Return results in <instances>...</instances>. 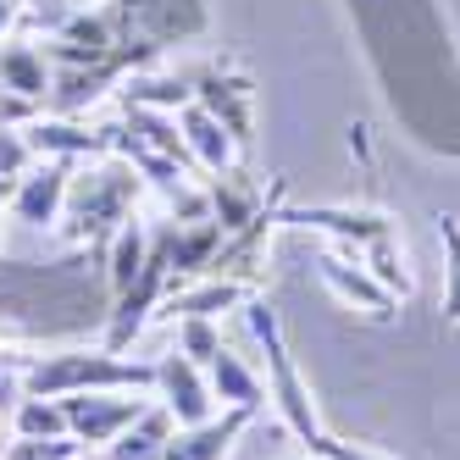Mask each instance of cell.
<instances>
[{"instance_id": "obj_1", "label": "cell", "mask_w": 460, "mask_h": 460, "mask_svg": "<svg viewBox=\"0 0 460 460\" xmlns=\"http://www.w3.org/2000/svg\"><path fill=\"white\" fill-rule=\"evenodd\" d=\"M101 388H122V394H155V367L128 360L122 349H50L34 355L22 372V394L40 400H67V394H101Z\"/></svg>"}, {"instance_id": "obj_2", "label": "cell", "mask_w": 460, "mask_h": 460, "mask_svg": "<svg viewBox=\"0 0 460 460\" xmlns=\"http://www.w3.org/2000/svg\"><path fill=\"white\" fill-rule=\"evenodd\" d=\"M139 194H145V178L128 167L122 155H101V167L73 172V183H67V206H61L67 239H73V244H89L94 255H101L106 239L117 234L128 217H134Z\"/></svg>"}, {"instance_id": "obj_3", "label": "cell", "mask_w": 460, "mask_h": 460, "mask_svg": "<svg viewBox=\"0 0 460 460\" xmlns=\"http://www.w3.org/2000/svg\"><path fill=\"white\" fill-rule=\"evenodd\" d=\"M244 322H250L261 355H267V400H272L278 421L288 427V438L311 444L322 433V416H316V400H311V388H305L300 367H294V355H288V339H283L278 311L261 300V294H250V300H244Z\"/></svg>"}, {"instance_id": "obj_4", "label": "cell", "mask_w": 460, "mask_h": 460, "mask_svg": "<svg viewBox=\"0 0 460 460\" xmlns=\"http://www.w3.org/2000/svg\"><path fill=\"white\" fill-rule=\"evenodd\" d=\"M150 405V394H122V388H101V394H67L61 411H67V438L84 455L111 449L128 427L139 421V411Z\"/></svg>"}, {"instance_id": "obj_5", "label": "cell", "mask_w": 460, "mask_h": 460, "mask_svg": "<svg viewBox=\"0 0 460 460\" xmlns=\"http://www.w3.org/2000/svg\"><path fill=\"white\" fill-rule=\"evenodd\" d=\"M167 278H172V267H167V250H161V239H155V244H150V261H145V272L111 300L106 349H128V344H134L145 327H150V316L161 311V300H167Z\"/></svg>"}, {"instance_id": "obj_6", "label": "cell", "mask_w": 460, "mask_h": 460, "mask_svg": "<svg viewBox=\"0 0 460 460\" xmlns=\"http://www.w3.org/2000/svg\"><path fill=\"white\" fill-rule=\"evenodd\" d=\"M194 101H200V106L227 128V134H234L239 155L250 150V139H255V89H250V78H244L239 67L211 61L206 73H194Z\"/></svg>"}, {"instance_id": "obj_7", "label": "cell", "mask_w": 460, "mask_h": 460, "mask_svg": "<svg viewBox=\"0 0 460 460\" xmlns=\"http://www.w3.org/2000/svg\"><path fill=\"white\" fill-rule=\"evenodd\" d=\"M316 278H322V288L333 294L339 305H349V311H367V316H377V322H388L394 311H400V294H388L367 267H360V255L344 250V244H333V250L316 255Z\"/></svg>"}, {"instance_id": "obj_8", "label": "cell", "mask_w": 460, "mask_h": 460, "mask_svg": "<svg viewBox=\"0 0 460 460\" xmlns=\"http://www.w3.org/2000/svg\"><path fill=\"white\" fill-rule=\"evenodd\" d=\"M22 139L34 150V161H101V155H111L117 122L111 128H89V122H73V117L50 111V117H28Z\"/></svg>"}, {"instance_id": "obj_9", "label": "cell", "mask_w": 460, "mask_h": 460, "mask_svg": "<svg viewBox=\"0 0 460 460\" xmlns=\"http://www.w3.org/2000/svg\"><path fill=\"white\" fill-rule=\"evenodd\" d=\"M278 222L288 227H316V234H333L344 250H367L388 234H400L388 211H372V206H283Z\"/></svg>"}, {"instance_id": "obj_10", "label": "cell", "mask_w": 460, "mask_h": 460, "mask_svg": "<svg viewBox=\"0 0 460 460\" xmlns=\"http://www.w3.org/2000/svg\"><path fill=\"white\" fill-rule=\"evenodd\" d=\"M155 400L172 411L178 427H200L206 416H217V400H211V383H206V367H194L189 355L167 349L155 360Z\"/></svg>"}, {"instance_id": "obj_11", "label": "cell", "mask_w": 460, "mask_h": 460, "mask_svg": "<svg viewBox=\"0 0 460 460\" xmlns=\"http://www.w3.org/2000/svg\"><path fill=\"white\" fill-rule=\"evenodd\" d=\"M67 183H73L67 161H34V167L17 178V194H12L6 217L22 222V227H56L61 206H67Z\"/></svg>"}, {"instance_id": "obj_12", "label": "cell", "mask_w": 460, "mask_h": 460, "mask_svg": "<svg viewBox=\"0 0 460 460\" xmlns=\"http://www.w3.org/2000/svg\"><path fill=\"white\" fill-rule=\"evenodd\" d=\"M50 78H56V67L45 61L40 40H22V34L0 40V89L6 94H17L28 106H45L50 101Z\"/></svg>"}, {"instance_id": "obj_13", "label": "cell", "mask_w": 460, "mask_h": 460, "mask_svg": "<svg viewBox=\"0 0 460 460\" xmlns=\"http://www.w3.org/2000/svg\"><path fill=\"white\" fill-rule=\"evenodd\" d=\"M178 134H183V145H189V155H194V172L200 178H217V172H227L239 161V145H234V134L200 106V101H189L183 111H178Z\"/></svg>"}, {"instance_id": "obj_14", "label": "cell", "mask_w": 460, "mask_h": 460, "mask_svg": "<svg viewBox=\"0 0 460 460\" xmlns=\"http://www.w3.org/2000/svg\"><path fill=\"white\" fill-rule=\"evenodd\" d=\"M161 250H167V267H172V278H206V267L217 261V250H222V227L217 222H167L161 227Z\"/></svg>"}, {"instance_id": "obj_15", "label": "cell", "mask_w": 460, "mask_h": 460, "mask_svg": "<svg viewBox=\"0 0 460 460\" xmlns=\"http://www.w3.org/2000/svg\"><path fill=\"white\" fill-rule=\"evenodd\" d=\"M206 194H211V222L222 227V234H239V227H250L261 211H272L267 194L255 189V178L239 172V167H227V172L206 178Z\"/></svg>"}, {"instance_id": "obj_16", "label": "cell", "mask_w": 460, "mask_h": 460, "mask_svg": "<svg viewBox=\"0 0 460 460\" xmlns=\"http://www.w3.org/2000/svg\"><path fill=\"white\" fill-rule=\"evenodd\" d=\"M244 427H250V411H222V416H206L200 427H178L167 460H227Z\"/></svg>"}, {"instance_id": "obj_17", "label": "cell", "mask_w": 460, "mask_h": 460, "mask_svg": "<svg viewBox=\"0 0 460 460\" xmlns=\"http://www.w3.org/2000/svg\"><path fill=\"white\" fill-rule=\"evenodd\" d=\"M250 283H234V278H194V283H178V294H167V300H161V311H167L172 322L178 316H222V311H234V305H244L250 300Z\"/></svg>"}, {"instance_id": "obj_18", "label": "cell", "mask_w": 460, "mask_h": 460, "mask_svg": "<svg viewBox=\"0 0 460 460\" xmlns=\"http://www.w3.org/2000/svg\"><path fill=\"white\" fill-rule=\"evenodd\" d=\"M150 244H155V234L139 222V217H128L117 234L106 239V250H101V267H106V288H111V300L134 283L139 272H145V261H150Z\"/></svg>"}, {"instance_id": "obj_19", "label": "cell", "mask_w": 460, "mask_h": 460, "mask_svg": "<svg viewBox=\"0 0 460 460\" xmlns=\"http://www.w3.org/2000/svg\"><path fill=\"white\" fill-rule=\"evenodd\" d=\"M172 433H178L172 411L161 405V400H150V405L139 411V421L128 427V433H122L111 449H101V460H167V444H172Z\"/></svg>"}, {"instance_id": "obj_20", "label": "cell", "mask_w": 460, "mask_h": 460, "mask_svg": "<svg viewBox=\"0 0 460 460\" xmlns=\"http://www.w3.org/2000/svg\"><path fill=\"white\" fill-rule=\"evenodd\" d=\"M206 383H211V400H217L222 411H250V416H255L261 405H267V388H261V377H255L227 344H222V355L206 367Z\"/></svg>"}, {"instance_id": "obj_21", "label": "cell", "mask_w": 460, "mask_h": 460, "mask_svg": "<svg viewBox=\"0 0 460 460\" xmlns=\"http://www.w3.org/2000/svg\"><path fill=\"white\" fill-rule=\"evenodd\" d=\"M117 89H122V106L183 111V106L194 101V73H155V67H139V73H128Z\"/></svg>"}, {"instance_id": "obj_22", "label": "cell", "mask_w": 460, "mask_h": 460, "mask_svg": "<svg viewBox=\"0 0 460 460\" xmlns=\"http://www.w3.org/2000/svg\"><path fill=\"white\" fill-rule=\"evenodd\" d=\"M122 128L134 134L145 150H155V155H167V161H178L183 172H194V155H189V145H183V134H178V111H150V106H122Z\"/></svg>"}, {"instance_id": "obj_23", "label": "cell", "mask_w": 460, "mask_h": 460, "mask_svg": "<svg viewBox=\"0 0 460 460\" xmlns=\"http://www.w3.org/2000/svg\"><path fill=\"white\" fill-rule=\"evenodd\" d=\"M12 433L17 438H67V411H61V400L22 394V400L12 405Z\"/></svg>"}, {"instance_id": "obj_24", "label": "cell", "mask_w": 460, "mask_h": 460, "mask_svg": "<svg viewBox=\"0 0 460 460\" xmlns=\"http://www.w3.org/2000/svg\"><path fill=\"white\" fill-rule=\"evenodd\" d=\"M438 244H444V294H438V316L444 327H460V217H438Z\"/></svg>"}, {"instance_id": "obj_25", "label": "cell", "mask_w": 460, "mask_h": 460, "mask_svg": "<svg viewBox=\"0 0 460 460\" xmlns=\"http://www.w3.org/2000/svg\"><path fill=\"white\" fill-rule=\"evenodd\" d=\"M172 349L189 355L194 367H211L222 355V327L211 316H178V333H172Z\"/></svg>"}, {"instance_id": "obj_26", "label": "cell", "mask_w": 460, "mask_h": 460, "mask_svg": "<svg viewBox=\"0 0 460 460\" xmlns=\"http://www.w3.org/2000/svg\"><path fill=\"white\" fill-rule=\"evenodd\" d=\"M0 460H84V449L73 438H17Z\"/></svg>"}, {"instance_id": "obj_27", "label": "cell", "mask_w": 460, "mask_h": 460, "mask_svg": "<svg viewBox=\"0 0 460 460\" xmlns=\"http://www.w3.org/2000/svg\"><path fill=\"white\" fill-rule=\"evenodd\" d=\"M28 167H34V150H28V139H22V128H12V122H0V178H22Z\"/></svg>"}, {"instance_id": "obj_28", "label": "cell", "mask_w": 460, "mask_h": 460, "mask_svg": "<svg viewBox=\"0 0 460 460\" xmlns=\"http://www.w3.org/2000/svg\"><path fill=\"white\" fill-rule=\"evenodd\" d=\"M316 460H388V455H377V449H360V444H344V438H327V433H316L311 444H305Z\"/></svg>"}, {"instance_id": "obj_29", "label": "cell", "mask_w": 460, "mask_h": 460, "mask_svg": "<svg viewBox=\"0 0 460 460\" xmlns=\"http://www.w3.org/2000/svg\"><path fill=\"white\" fill-rule=\"evenodd\" d=\"M22 28V0H0V40H12Z\"/></svg>"}, {"instance_id": "obj_30", "label": "cell", "mask_w": 460, "mask_h": 460, "mask_svg": "<svg viewBox=\"0 0 460 460\" xmlns=\"http://www.w3.org/2000/svg\"><path fill=\"white\" fill-rule=\"evenodd\" d=\"M17 444V433H12V411H0V455H6Z\"/></svg>"}, {"instance_id": "obj_31", "label": "cell", "mask_w": 460, "mask_h": 460, "mask_svg": "<svg viewBox=\"0 0 460 460\" xmlns=\"http://www.w3.org/2000/svg\"><path fill=\"white\" fill-rule=\"evenodd\" d=\"M12 194H17V178H0V211H12Z\"/></svg>"}]
</instances>
